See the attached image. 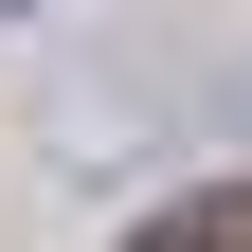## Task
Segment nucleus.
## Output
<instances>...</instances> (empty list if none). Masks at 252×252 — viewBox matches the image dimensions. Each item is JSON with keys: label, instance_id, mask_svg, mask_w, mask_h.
<instances>
[{"label": "nucleus", "instance_id": "1", "mask_svg": "<svg viewBox=\"0 0 252 252\" xmlns=\"http://www.w3.org/2000/svg\"><path fill=\"white\" fill-rule=\"evenodd\" d=\"M0 18H36V0H0Z\"/></svg>", "mask_w": 252, "mask_h": 252}]
</instances>
